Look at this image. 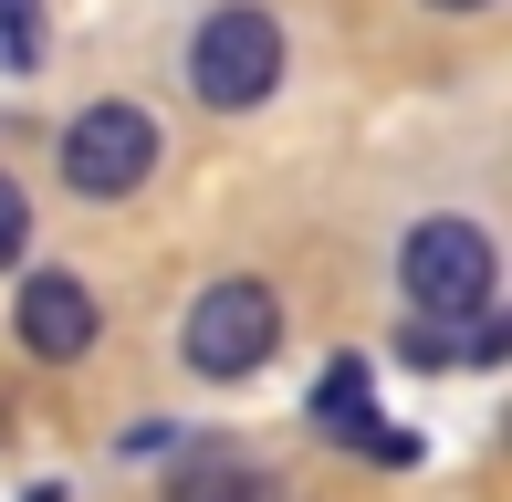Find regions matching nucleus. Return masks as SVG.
Returning a JSON list of instances; mask_svg holds the SVG:
<instances>
[{
    "mask_svg": "<svg viewBox=\"0 0 512 502\" xmlns=\"http://www.w3.org/2000/svg\"><path fill=\"white\" fill-rule=\"evenodd\" d=\"M272 84H283V21L262 0H220L199 21V42H189V95L209 116H251Z\"/></svg>",
    "mask_w": 512,
    "mask_h": 502,
    "instance_id": "1",
    "label": "nucleus"
},
{
    "mask_svg": "<svg viewBox=\"0 0 512 502\" xmlns=\"http://www.w3.org/2000/svg\"><path fill=\"white\" fill-rule=\"evenodd\" d=\"M272 346H283V304H272V283H251V272H230V283H209L189 304V325H178V356L209 377V387H241L272 367Z\"/></svg>",
    "mask_w": 512,
    "mask_h": 502,
    "instance_id": "2",
    "label": "nucleus"
},
{
    "mask_svg": "<svg viewBox=\"0 0 512 502\" xmlns=\"http://www.w3.org/2000/svg\"><path fill=\"white\" fill-rule=\"evenodd\" d=\"M398 283L418 325H471L492 304V231L481 220H418L398 241Z\"/></svg>",
    "mask_w": 512,
    "mask_h": 502,
    "instance_id": "3",
    "label": "nucleus"
},
{
    "mask_svg": "<svg viewBox=\"0 0 512 502\" xmlns=\"http://www.w3.org/2000/svg\"><path fill=\"white\" fill-rule=\"evenodd\" d=\"M147 168H157V126L136 116V105H84V116L63 126V178H74L84 199L147 189Z\"/></svg>",
    "mask_w": 512,
    "mask_h": 502,
    "instance_id": "4",
    "label": "nucleus"
},
{
    "mask_svg": "<svg viewBox=\"0 0 512 502\" xmlns=\"http://www.w3.org/2000/svg\"><path fill=\"white\" fill-rule=\"evenodd\" d=\"M11 335H21V356H42V367H74V356L105 335V304H95V283H74V272H32Z\"/></svg>",
    "mask_w": 512,
    "mask_h": 502,
    "instance_id": "5",
    "label": "nucleus"
},
{
    "mask_svg": "<svg viewBox=\"0 0 512 502\" xmlns=\"http://www.w3.org/2000/svg\"><path fill=\"white\" fill-rule=\"evenodd\" d=\"M262 482H272V471L251 461L241 440H189V450L168 461V502H251Z\"/></svg>",
    "mask_w": 512,
    "mask_h": 502,
    "instance_id": "6",
    "label": "nucleus"
},
{
    "mask_svg": "<svg viewBox=\"0 0 512 502\" xmlns=\"http://www.w3.org/2000/svg\"><path fill=\"white\" fill-rule=\"evenodd\" d=\"M42 42H53L42 32V0H0V74H32Z\"/></svg>",
    "mask_w": 512,
    "mask_h": 502,
    "instance_id": "7",
    "label": "nucleus"
},
{
    "mask_svg": "<svg viewBox=\"0 0 512 502\" xmlns=\"http://www.w3.org/2000/svg\"><path fill=\"white\" fill-rule=\"evenodd\" d=\"M398 356H408V367H460V335H450V325H408Z\"/></svg>",
    "mask_w": 512,
    "mask_h": 502,
    "instance_id": "8",
    "label": "nucleus"
},
{
    "mask_svg": "<svg viewBox=\"0 0 512 502\" xmlns=\"http://www.w3.org/2000/svg\"><path fill=\"white\" fill-rule=\"evenodd\" d=\"M21 241H32V199L0 178V272H11V251H21Z\"/></svg>",
    "mask_w": 512,
    "mask_h": 502,
    "instance_id": "9",
    "label": "nucleus"
},
{
    "mask_svg": "<svg viewBox=\"0 0 512 502\" xmlns=\"http://www.w3.org/2000/svg\"><path fill=\"white\" fill-rule=\"evenodd\" d=\"M429 11H492V0H429Z\"/></svg>",
    "mask_w": 512,
    "mask_h": 502,
    "instance_id": "10",
    "label": "nucleus"
},
{
    "mask_svg": "<svg viewBox=\"0 0 512 502\" xmlns=\"http://www.w3.org/2000/svg\"><path fill=\"white\" fill-rule=\"evenodd\" d=\"M251 502H293V492H283V482H262V492H251Z\"/></svg>",
    "mask_w": 512,
    "mask_h": 502,
    "instance_id": "11",
    "label": "nucleus"
},
{
    "mask_svg": "<svg viewBox=\"0 0 512 502\" xmlns=\"http://www.w3.org/2000/svg\"><path fill=\"white\" fill-rule=\"evenodd\" d=\"M21 502H63V492H53V482H42V492H21Z\"/></svg>",
    "mask_w": 512,
    "mask_h": 502,
    "instance_id": "12",
    "label": "nucleus"
}]
</instances>
